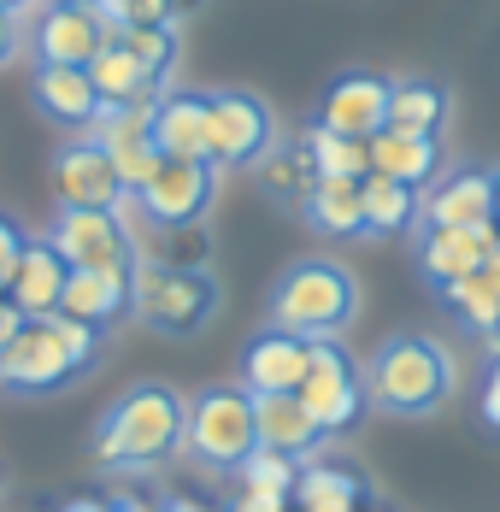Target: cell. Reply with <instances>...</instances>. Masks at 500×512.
<instances>
[{"label": "cell", "instance_id": "cell-14", "mask_svg": "<svg viewBox=\"0 0 500 512\" xmlns=\"http://www.w3.org/2000/svg\"><path fill=\"white\" fill-rule=\"evenodd\" d=\"M306 365H312V342L271 324L242 348V389L248 395H289L306 383Z\"/></svg>", "mask_w": 500, "mask_h": 512}, {"label": "cell", "instance_id": "cell-16", "mask_svg": "<svg viewBox=\"0 0 500 512\" xmlns=\"http://www.w3.org/2000/svg\"><path fill=\"white\" fill-rule=\"evenodd\" d=\"M418 224H430V230H477V224H495V171H448L442 183H430Z\"/></svg>", "mask_w": 500, "mask_h": 512}, {"label": "cell", "instance_id": "cell-13", "mask_svg": "<svg viewBox=\"0 0 500 512\" xmlns=\"http://www.w3.org/2000/svg\"><path fill=\"white\" fill-rule=\"evenodd\" d=\"M389 95H395V83H389V77H377V71H342V77L324 89L318 124H330V130H342V136L371 142L377 130H389Z\"/></svg>", "mask_w": 500, "mask_h": 512}, {"label": "cell", "instance_id": "cell-35", "mask_svg": "<svg viewBox=\"0 0 500 512\" xmlns=\"http://www.w3.org/2000/svg\"><path fill=\"white\" fill-rule=\"evenodd\" d=\"M24 230L12 224V218H0V295H6V283H12V271H18V259H24Z\"/></svg>", "mask_w": 500, "mask_h": 512}, {"label": "cell", "instance_id": "cell-39", "mask_svg": "<svg viewBox=\"0 0 500 512\" xmlns=\"http://www.w3.org/2000/svg\"><path fill=\"white\" fill-rule=\"evenodd\" d=\"M48 6H106V0H48Z\"/></svg>", "mask_w": 500, "mask_h": 512}, {"label": "cell", "instance_id": "cell-42", "mask_svg": "<svg viewBox=\"0 0 500 512\" xmlns=\"http://www.w3.org/2000/svg\"><path fill=\"white\" fill-rule=\"evenodd\" d=\"M489 354H500V330H495V336H489Z\"/></svg>", "mask_w": 500, "mask_h": 512}, {"label": "cell", "instance_id": "cell-22", "mask_svg": "<svg viewBox=\"0 0 500 512\" xmlns=\"http://www.w3.org/2000/svg\"><path fill=\"white\" fill-rule=\"evenodd\" d=\"M300 212L318 236H365V177H318Z\"/></svg>", "mask_w": 500, "mask_h": 512}, {"label": "cell", "instance_id": "cell-40", "mask_svg": "<svg viewBox=\"0 0 500 512\" xmlns=\"http://www.w3.org/2000/svg\"><path fill=\"white\" fill-rule=\"evenodd\" d=\"M495 230H500V171H495Z\"/></svg>", "mask_w": 500, "mask_h": 512}, {"label": "cell", "instance_id": "cell-26", "mask_svg": "<svg viewBox=\"0 0 500 512\" xmlns=\"http://www.w3.org/2000/svg\"><path fill=\"white\" fill-rule=\"evenodd\" d=\"M418 212H424V201L412 183L383 177V171L365 177V236H406L418 224Z\"/></svg>", "mask_w": 500, "mask_h": 512}, {"label": "cell", "instance_id": "cell-30", "mask_svg": "<svg viewBox=\"0 0 500 512\" xmlns=\"http://www.w3.org/2000/svg\"><path fill=\"white\" fill-rule=\"evenodd\" d=\"M259 177H265V189H271L277 201H306V189L318 183L306 142H283V148H271V154L259 159Z\"/></svg>", "mask_w": 500, "mask_h": 512}, {"label": "cell", "instance_id": "cell-9", "mask_svg": "<svg viewBox=\"0 0 500 512\" xmlns=\"http://www.w3.org/2000/svg\"><path fill=\"white\" fill-rule=\"evenodd\" d=\"M130 201L142 206L159 230H195L200 218L212 212V201H218V165L212 159H171L165 154L159 171H153Z\"/></svg>", "mask_w": 500, "mask_h": 512}, {"label": "cell", "instance_id": "cell-32", "mask_svg": "<svg viewBox=\"0 0 500 512\" xmlns=\"http://www.w3.org/2000/svg\"><path fill=\"white\" fill-rule=\"evenodd\" d=\"M118 42L136 53V59L148 65L153 77H171V65H177V53H183V42H177V30H171V24H148V30H118Z\"/></svg>", "mask_w": 500, "mask_h": 512}, {"label": "cell", "instance_id": "cell-36", "mask_svg": "<svg viewBox=\"0 0 500 512\" xmlns=\"http://www.w3.org/2000/svg\"><path fill=\"white\" fill-rule=\"evenodd\" d=\"M24 53V12H6L0 6V71Z\"/></svg>", "mask_w": 500, "mask_h": 512}, {"label": "cell", "instance_id": "cell-15", "mask_svg": "<svg viewBox=\"0 0 500 512\" xmlns=\"http://www.w3.org/2000/svg\"><path fill=\"white\" fill-rule=\"evenodd\" d=\"M500 248V230L495 224H477V230H430L424 224V236H418V265H424V277L448 295L453 283H465L471 271H483Z\"/></svg>", "mask_w": 500, "mask_h": 512}, {"label": "cell", "instance_id": "cell-18", "mask_svg": "<svg viewBox=\"0 0 500 512\" xmlns=\"http://www.w3.org/2000/svg\"><path fill=\"white\" fill-rule=\"evenodd\" d=\"M253 418H259V448H277L289 460H312L330 442V430L312 418V407L300 401V389H289V395H253Z\"/></svg>", "mask_w": 500, "mask_h": 512}, {"label": "cell", "instance_id": "cell-2", "mask_svg": "<svg viewBox=\"0 0 500 512\" xmlns=\"http://www.w3.org/2000/svg\"><path fill=\"white\" fill-rule=\"evenodd\" d=\"M100 348H106V330L71 318V312L24 318V330L0 348V389L6 395H59L95 371Z\"/></svg>", "mask_w": 500, "mask_h": 512}, {"label": "cell", "instance_id": "cell-37", "mask_svg": "<svg viewBox=\"0 0 500 512\" xmlns=\"http://www.w3.org/2000/svg\"><path fill=\"white\" fill-rule=\"evenodd\" d=\"M24 318H30V312L18 307L12 295H0V348H6V342H12V336L24 330Z\"/></svg>", "mask_w": 500, "mask_h": 512}, {"label": "cell", "instance_id": "cell-17", "mask_svg": "<svg viewBox=\"0 0 500 512\" xmlns=\"http://www.w3.org/2000/svg\"><path fill=\"white\" fill-rule=\"evenodd\" d=\"M59 312L112 330L124 318H136V271H89V265H71V283H65V301Z\"/></svg>", "mask_w": 500, "mask_h": 512}, {"label": "cell", "instance_id": "cell-25", "mask_svg": "<svg viewBox=\"0 0 500 512\" xmlns=\"http://www.w3.org/2000/svg\"><path fill=\"white\" fill-rule=\"evenodd\" d=\"M289 501H295L300 512H359V501H365V477L348 471V465L306 460Z\"/></svg>", "mask_w": 500, "mask_h": 512}, {"label": "cell", "instance_id": "cell-3", "mask_svg": "<svg viewBox=\"0 0 500 512\" xmlns=\"http://www.w3.org/2000/svg\"><path fill=\"white\" fill-rule=\"evenodd\" d=\"M453 383H459L453 377V354L436 336H418V330H400L389 342H377V354L365 359L371 407L389 412V418H430V412H442Z\"/></svg>", "mask_w": 500, "mask_h": 512}, {"label": "cell", "instance_id": "cell-10", "mask_svg": "<svg viewBox=\"0 0 500 512\" xmlns=\"http://www.w3.org/2000/svg\"><path fill=\"white\" fill-rule=\"evenodd\" d=\"M277 148V112L248 89H224L212 95V165L218 171H242Z\"/></svg>", "mask_w": 500, "mask_h": 512}, {"label": "cell", "instance_id": "cell-5", "mask_svg": "<svg viewBox=\"0 0 500 512\" xmlns=\"http://www.w3.org/2000/svg\"><path fill=\"white\" fill-rule=\"evenodd\" d=\"M218 307H224V289L212 271H200V265H136V318L159 336L189 342L218 318Z\"/></svg>", "mask_w": 500, "mask_h": 512}, {"label": "cell", "instance_id": "cell-21", "mask_svg": "<svg viewBox=\"0 0 500 512\" xmlns=\"http://www.w3.org/2000/svg\"><path fill=\"white\" fill-rule=\"evenodd\" d=\"M30 95H36V106L48 112L53 124H95L100 106H106L95 77H89V65H36Z\"/></svg>", "mask_w": 500, "mask_h": 512}, {"label": "cell", "instance_id": "cell-24", "mask_svg": "<svg viewBox=\"0 0 500 512\" xmlns=\"http://www.w3.org/2000/svg\"><path fill=\"white\" fill-rule=\"evenodd\" d=\"M89 77H95V89H100L106 106H136V101H159V95H165V77H153L118 36L100 48V59L89 65Z\"/></svg>", "mask_w": 500, "mask_h": 512}, {"label": "cell", "instance_id": "cell-28", "mask_svg": "<svg viewBox=\"0 0 500 512\" xmlns=\"http://www.w3.org/2000/svg\"><path fill=\"white\" fill-rule=\"evenodd\" d=\"M306 154H312V171L318 177H371V142L342 136L330 124H312L306 130Z\"/></svg>", "mask_w": 500, "mask_h": 512}, {"label": "cell", "instance_id": "cell-8", "mask_svg": "<svg viewBox=\"0 0 500 512\" xmlns=\"http://www.w3.org/2000/svg\"><path fill=\"white\" fill-rule=\"evenodd\" d=\"M300 401L312 407V418H318L330 436L353 430V424L365 418V407H371V389H365V365H353V354L342 348V342H336V336L312 342V365H306Z\"/></svg>", "mask_w": 500, "mask_h": 512}, {"label": "cell", "instance_id": "cell-38", "mask_svg": "<svg viewBox=\"0 0 500 512\" xmlns=\"http://www.w3.org/2000/svg\"><path fill=\"white\" fill-rule=\"evenodd\" d=\"M283 501H289V495H265V489H242V501H236V512H283Z\"/></svg>", "mask_w": 500, "mask_h": 512}, {"label": "cell", "instance_id": "cell-11", "mask_svg": "<svg viewBox=\"0 0 500 512\" xmlns=\"http://www.w3.org/2000/svg\"><path fill=\"white\" fill-rule=\"evenodd\" d=\"M53 201L59 206H124L130 201V183L118 171V159L89 142H65L53 154Z\"/></svg>", "mask_w": 500, "mask_h": 512}, {"label": "cell", "instance_id": "cell-1", "mask_svg": "<svg viewBox=\"0 0 500 512\" xmlns=\"http://www.w3.org/2000/svg\"><path fill=\"white\" fill-rule=\"evenodd\" d=\"M189 448V401L171 383H136L124 389L95 424V454L100 471H159Z\"/></svg>", "mask_w": 500, "mask_h": 512}, {"label": "cell", "instance_id": "cell-29", "mask_svg": "<svg viewBox=\"0 0 500 512\" xmlns=\"http://www.w3.org/2000/svg\"><path fill=\"white\" fill-rule=\"evenodd\" d=\"M448 307L459 312L471 330L495 336V330H500V271H495V265H483V271H471L465 283H453V289H448Z\"/></svg>", "mask_w": 500, "mask_h": 512}, {"label": "cell", "instance_id": "cell-12", "mask_svg": "<svg viewBox=\"0 0 500 512\" xmlns=\"http://www.w3.org/2000/svg\"><path fill=\"white\" fill-rule=\"evenodd\" d=\"M118 36V24L100 6H48L36 18V59L42 65H95L100 48Z\"/></svg>", "mask_w": 500, "mask_h": 512}, {"label": "cell", "instance_id": "cell-41", "mask_svg": "<svg viewBox=\"0 0 500 512\" xmlns=\"http://www.w3.org/2000/svg\"><path fill=\"white\" fill-rule=\"evenodd\" d=\"M0 6H6V12H24V6H30V0H0Z\"/></svg>", "mask_w": 500, "mask_h": 512}, {"label": "cell", "instance_id": "cell-20", "mask_svg": "<svg viewBox=\"0 0 500 512\" xmlns=\"http://www.w3.org/2000/svg\"><path fill=\"white\" fill-rule=\"evenodd\" d=\"M153 142L171 159H212V95H159Z\"/></svg>", "mask_w": 500, "mask_h": 512}, {"label": "cell", "instance_id": "cell-7", "mask_svg": "<svg viewBox=\"0 0 500 512\" xmlns=\"http://www.w3.org/2000/svg\"><path fill=\"white\" fill-rule=\"evenodd\" d=\"M48 242L71 265L89 271H136V236L124 224V206H59V218L48 224Z\"/></svg>", "mask_w": 500, "mask_h": 512}, {"label": "cell", "instance_id": "cell-23", "mask_svg": "<svg viewBox=\"0 0 500 512\" xmlns=\"http://www.w3.org/2000/svg\"><path fill=\"white\" fill-rule=\"evenodd\" d=\"M371 171L400 177L412 189H430L442 171V142L436 136H406V130H377L371 136Z\"/></svg>", "mask_w": 500, "mask_h": 512}, {"label": "cell", "instance_id": "cell-6", "mask_svg": "<svg viewBox=\"0 0 500 512\" xmlns=\"http://www.w3.org/2000/svg\"><path fill=\"white\" fill-rule=\"evenodd\" d=\"M259 448V418H253V395L242 383H218V389H200L189 401V448L195 465L206 471H236Z\"/></svg>", "mask_w": 500, "mask_h": 512}, {"label": "cell", "instance_id": "cell-19", "mask_svg": "<svg viewBox=\"0 0 500 512\" xmlns=\"http://www.w3.org/2000/svg\"><path fill=\"white\" fill-rule=\"evenodd\" d=\"M65 283H71V259L59 254L48 236H30L18 271H12V283H6V295L30 312V318H48V312H59V301H65Z\"/></svg>", "mask_w": 500, "mask_h": 512}, {"label": "cell", "instance_id": "cell-34", "mask_svg": "<svg viewBox=\"0 0 500 512\" xmlns=\"http://www.w3.org/2000/svg\"><path fill=\"white\" fill-rule=\"evenodd\" d=\"M477 424L500 436V354H489V377H483V395H477Z\"/></svg>", "mask_w": 500, "mask_h": 512}, {"label": "cell", "instance_id": "cell-31", "mask_svg": "<svg viewBox=\"0 0 500 512\" xmlns=\"http://www.w3.org/2000/svg\"><path fill=\"white\" fill-rule=\"evenodd\" d=\"M306 460H289V454H277V448H253L248 460L236 465V477H242V489H265V495H295V477Z\"/></svg>", "mask_w": 500, "mask_h": 512}, {"label": "cell", "instance_id": "cell-4", "mask_svg": "<svg viewBox=\"0 0 500 512\" xmlns=\"http://www.w3.org/2000/svg\"><path fill=\"white\" fill-rule=\"evenodd\" d=\"M353 318H359V283L342 259H295L277 283H271V324L277 330H295L306 342H324V336H342Z\"/></svg>", "mask_w": 500, "mask_h": 512}, {"label": "cell", "instance_id": "cell-33", "mask_svg": "<svg viewBox=\"0 0 500 512\" xmlns=\"http://www.w3.org/2000/svg\"><path fill=\"white\" fill-rule=\"evenodd\" d=\"M100 12H106L118 30H148V24H171L177 0H106Z\"/></svg>", "mask_w": 500, "mask_h": 512}, {"label": "cell", "instance_id": "cell-27", "mask_svg": "<svg viewBox=\"0 0 500 512\" xmlns=\"http://www.w3.org/2000/svg\"><path fill=\"white\" fill-rule=\"evenodd\" d=\"M442 118H448V89L442 83H395V95H389V130L436 136Z\"/></svg>", "mask_w": 500, "mask_h": 512}]
</instances>
